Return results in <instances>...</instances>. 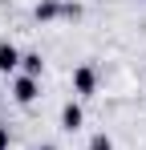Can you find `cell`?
Here are the masks:
<instances>
[{"mask_svg": "<svg viewBox=\"0 0 146 150\" xmlns=\"http://www.w3.org/2000/svg\"><path fill=\"white\" fill-rule=\"evenodd\" d=\"M37 93H41V77H24V73H16V81H12V101H16V105H33V101H37Z\"/></svg>", "mask_w": 146, "mask_h": 150, "instance_id": "6da1fadb", "label": "cell"}, {"mask_svg": "<svg viewBox=\"0 0 146 150\" xmlns=\"http://www.w3.org/2000/svg\"><path fill=\"white\" fill-rule=\"evenodd\" d=\"M73 93L77 98H94L97 93V69L94 65H77L73 69Z\"/></svg>", "mask_w": 146, "mask_h": 150, "instance_id": "7a4b0ae2", "label": "cell"}, {"mask_svg": "<svg viewBox=\"0 0 146 150\" xmlns=\"http://www.w3.org/2000/svg\"><path fill=\"white\" fill-rule=\"evenodd\" d=\"M85 126V110H81V101H65L61 105V130L65 134H77Z\"/></svg>", "mask_w": 146, "mask_h": 150, "instance_id": "3957f363", "label": "cell"}, {"mask_svg": "<svg viewBox=\"0 0 146 150\" xmlns=\"http://www.w3.org/2000/svg\"><path fill=\"white\" fill-rule=\"evenodd\" d=\"M16 69H21V49L4 41L0 45V73H16Z\"/></svg>", "mask_w": 146, "mask_h": 150, "instance_id": "277c9868", "label": "cell"}, {"mask_svg": "<svg viewBox=\"0 0 146 150\" xmlns=\"http://www.w3.org/2000/svg\"><path fill=\"white\" fill-rule=\"evenodd\" d=\"M21 73H24V77H41V73H45L41 53H21Z\"/></svg>", "mask_w": 146, "mask_h": 150, "instance_id": "5b68a950", "label": "cell"}, {"mask_svg": "<svg viewBox=\"0 0 146 150\" xmlns=\"http://www.w3.org/2000/svg\"><path fill=\"white\" fill-rule=\"evenodd\" d=\"M33 16H37V21H53V16H61V0H41V4L33 8Z\"/></svg>", "mask_w": 146, "mask_h": 150, "instance_id": "8992f818", "label": "cell"}, {"mask_svg": "<svg viewBox=\"0 0 146 150\" xmlns=\"http://www.w3.org/2000/svg\"><path fill=\"white\" fill-rule=\"evenodd\" d=\"M89 150H114V138L110 134H94L89 138Z\"/></svg>", "mask_w": 146, "mask_h": 150, "instance_id": "52a82bcc", "label": "cell"}, {"mask_svg": "<svg viewBox=\"0 0 146 150\" xmlns=\"http://www.w3.org/2000/svg\"><path fill=\"white\" fill-rule=\"evenodd\" d=\"M12 146V134H8V126H0V150H8Z\"/></svg>", "mask_w": 146, "mask_h": 150, "instance_id": "ba28073f", "label": "cell"}, {"mask_svg": "<svg viewBox=\"0 0 146 150\" xmlns=\"http://www.w3.org/2000/svg\"><path fill=\"white\" fill-rule=\"evenodd\" d=\"M41 150H57V146H41Z\"/></svg>", "mask_w": 146, "mask_h": 150, "instance_id": "9c48e42d", "label": "cell"}]
</instances>
